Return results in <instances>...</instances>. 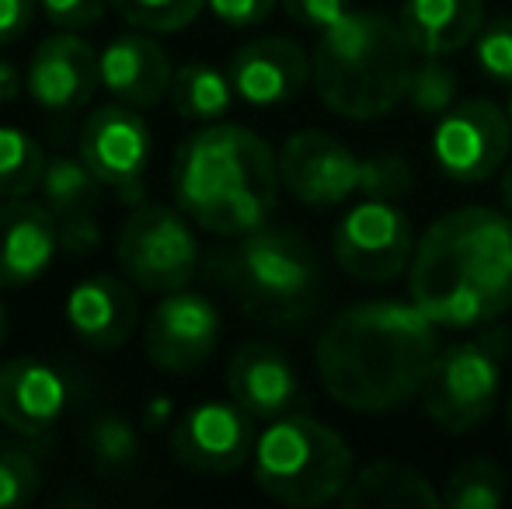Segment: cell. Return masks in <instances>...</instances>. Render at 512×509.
Instances as JSON below:
<instances>
[{"mask_svg": "<svg viewBox=\"0 0 512 509\" xmlns=\"http://www.w3.org/2000/svg\"><path fill=\"white\" fill-rule=\"evenodd\" d=\"M506 422H509V433H512V398H509V408H506Z\"/></svg>", "mask_w": 512, "mask_h": 509, "instance_id": "cell-43", "label": "cell"}, {"mask_svg": "<svg viewBox=\"0 0 512 509\" xmlns=\"http://www.w3.org/2000/svg\"><path fill=\"white\" fill-rule=\"evenodd\" d=\"M42 489V468L32 450L0 447V509L28 506Z\"/></svg>", "mask_w": 512, "mask_h": 509, "instance_id": "cell-31", "label": "cell"}, {"mask_svg": "<svg viewBox=\"0 0 512 509\" xmlns=\"http://www.w3.org/2000/svg\"><path fill=\"white\" fill-rule=\"evenodd\" d=\"M509 346V332H485L478 339L439 349L418 401L443 433H474L495 412L502 394V360Z\"/></svg>", "mask_w": 512, "mask_h": 509, "instance_id": "cell-7", "label": "cell"}, {"mask_svg": "<svg viewBox=\"0 0 512 509\" xmlns=\"http://www.w3.org/2000/svg\"><path fill=\"white\" fill-rule=\"evenodd\" d=\"M230 84L241 102L255 109L286 105L304 91V84L314 77V63L304 53V46L286 35H262L251 39L230 56Z\"/></svg>", "mask_w": 512, "mask_h": 509, "instance_id": "cell-16", "label": "cell"}, {"mask_svg": "<svg viewBox=\"0 0 512 509\" xmlns=\"http://www.w3.org/2000/svg\"><path fill=\"white\" fill-rule=\"evenodd\" d=\"M60 220V252L70 255H91L102 245V231H98L95 210H81V213H67Z\"/></svg>", "mask_w": 512, "mask_h": 509, "instance_id": "cell-35", "label": "cell"}, {"mask_svg": "<svg viewBox=\"0 0 512 509\" xmlns=\"http://www.w3.org/2000/svg\"><path fill=\"white\" fill-rule=\"evenodd\" d=\"M105 185L95 178V171L77 157H49L46 171H42L39 192L46 199V206L56 217H67V213L95 210L98 196H102Z\"/></svg>", "mask_w": 512, "mask_h": 509, "instance_id": "cell-26", "label": "cell"}, {"mask_svg": "<svg viewBox=\"0 0 512 509\" xmlns=\"http://www.w3.org/2000/svg\"><path fill=\"white\" fill-rule=\"evenodd\" d=\"M108 0H39L42 14L53 21L56 28H67V32H84L105 14Z\"/></svg>", "mask_w": 512, "mask_h": 509, "instance_id": "cell-34", "label": "cell"}, {"mask_svg": "<svg viewBox=\"0 0 512 509\" xmlns=\"http://www.w3.org/2000/svg\"><path fill=\"white\" fill-rule=\"evenodd\" d=\"M122 21L143 32H182L203 14L206 0H108Z\"/></svg>", "mask_w": 512, "mask_h": 509, "instance_id": "cell-30", "label": "cell"}, {"mask_svg": "<svg viewBox=\"0 0 512 509\" xmlns=\"http://www.w3.org/2000/svg\"><path fill=\"white\" fill-rule=\"evenodd\" d=\"M279 0H206V7L230 28H255L276 11Z\"/></svg>", "mask_w": 512, "mask_h": 509, "instance_id": "cell-37", "label": "cell"}, {"mask_svg": "<svg viewBox=\"0 0 512 509\" xmlns=\"http://www.w3.org/2000/svg\"><path fill=\"white\" fill-rule=\"evenodd\" d=\"M509 496L506 471L488 457H471L460 461L457 468L446 475L439 499L443 509H499Z\"/></svg>", "mask_w": 512, "mask_h": 509, "instance_id": "cell-25", "label": "cell"}, {"mask_svg": "<svg viewBox=\"0 0 512 509\" xmlns=\"http://www.w3.org/2000/svg\"><path fill=\"white\" fill-rule=\"evenodd\" d=\"M60 252V220L46 203L28 196L0 203V290L39 283Z\"/></svg>", "mask_w": 512, "mask_h": 509, "instance_id": "cell-17", "label": "cell"}, {"mask_svg": "<svg viewBox=\"0 0 512 509\" xmlns=\"http://www.w3.org/2000/svg\"><path fill=\"white\" fill-rule=\"evenodd\" d=\"M314 91L335 116L370 123L405 102L415 49L394 18L380 11H349L338 25L317 32Z\"/></svg>", "mask_w": 512, "mask_h": 509, "instance_id": "cell-4", "label": "cell"}, {"mask_svg": "<svg viewBox=\"0 0 512 509\" xmlns=\"http://www.w3.org/2000/svg\"><path fill=\"white\" fill-rule=\"evenodd\" d=\"M398 25L415 56H450L485 28V0H405Z\"/></svg>", "mask_w": 512, "mask_h": 509, "instance_id": "cell-22", "label": "cell"}, {"mask_svg": "<svg viewBox=\"0 0 512 509\" xmlns=\"http://www.w3.org/2000/svg\"><path fill=\"white\" fill-rule=\"evenodd\" d=\"M415 227L394 199L363 196L338 217L331 231V255L345 276L359 283H391L408 272L415 255Z\"/></svg>", "mask_w": 512, "mask_h": 509, "instance_id": "cell-9", "label": "cell"}, {"mask_svg": "<svg viewBox=\"0 0 512 509\" xmlns=\"http://www.w3.org/2000/svg\"><path fill=\"white\" fill-rule=\"evenodd\" d=\"M70 405V381L35 356L0 363V422L11 433L46 436Z\"/></svg>", "mask_w": 512, "mask_h": 509, "instance_id": "cell-18", "label": "cell"}, {"mask_svg": "<svg viewBox=\"0 0 512 509\" xmlns=\"http://www.w3.org/2000/svg\"><path fill=\"white\" fill-rule=\"evenodd\" d=\"M279 154L237 123H206L171 161V192L185 217L216 238H244L269 224L279 203Z\"/></svg>", "mask_w": 512, "mask_h": 509, "instance_id": "cell-3", "label": "cell"}, {"mask_svg": "<svg viewBox=\"0 0 512 509\" xmlns=\"http://www.w3.org/2000/svg\"><path fill=\"white\" fill-rule=\"evenodd\" d=\"M411 164L394 154H373L359 164V196L401 199L411 189Z\"/></svg>", "mask_w": 512, "mask_h": 509, "instance_id": "cell-33", "label": "cell"}, {"mask_svg": "<svg viewBox=\"0 0 512 509\" xmlns=\"http://www.w3.org/2000/svg\"><path fill=\"white\" fill-rule=\"evenodd\" d=\"M46 150L18 126H0V199L32 196L46 171Z\"/></svg>", "mask_w": 512, "mask_h": 509, "instance_id": "cell-27", "label": "cell"}, {"mask_svg": "<svg viewBox=\"0 0 512 509\" xmlns=\"http://www.w3.org/2000/svg\"><path fill=\"white\" fill-rule=\"evenodd\" d=\"M67 328L81 346L88 349H119L140 325V304H136L133 283L126 276L98 272L88 276L67 293L63 304Z\"/></svg>", "mask_w": 512, "mask_h": 509, "instance_id": "cell-19", "label": "cell"}, {"mask_svg": "<svg viewBox=\"0 0 512 509\" xmlns=\"http://www.w3.org/2000/svg\"><path fill=\"white\" fill-rule=\"evenodd\" d=\"M255 415L234 398L199 401L171 429V454L182 468L199 475H230L255 454Z\"/></svg>", "mask_w": 512, "mask_h": 509, "instance_id": "cell-13", "label": "cell"}, {"mask_svg": "<svg viewBox=\"0 0 512 509\" xmlns=\"http://www.w3.org/2000/svg\"><path fill=\"white\" fill-rule=\"evenodd\" d=\"M345 509H443V499L422 471L398 461H373L352 475L342 492Z\"/></svg>", "mask_w": 512, "mask_h": 509, "instance_id": "cell-23", "label": "cell"}, {"mask_svg": "<svg viewBox=\"0 0 512 509\" xmlns=\"http://www.w3.org/2000/svg\"><path fill=\"white\" fill-rule=\"evenodd\" d=\"M227 391L237 405L255 419H279L290 415L300 401V377L290 356L269 342H244L227 367Z\"/></svg>", "mask_w": 512, "mask_h": 509, "instance_id": "cell-21", "label": "cell"}, {"mask_svg": "<svg viewBox=\"0 0 512 509\" xmlns=\"http://www.w3.org/2000/svg\"><path fill=\"white\" fill-rule=\"evenodd\" d=\"M150 150H154V136H150L147 119L140 116V109L122 102L91 112L81 126V140H77L81 161L95 171L105 189H112L126 203L143 199Z\"/></svg>", "mask_w": 512, "mask_h": 509, "instance_id": "cell-11", "label": "cell"}, {"mask_svg": "<svg viewBox=\"0 0 512 509\" xmlns=\"http://www.w3.org/2000/svg\"><path fill=\"white\" fill-rule=\"evenodd\" d=\"M439 328L411 300H363L324 325L314 367L342 408L380 415L418 398L439 353Z\"/></svg>", "mask_w": 512, "mask_h": 509, "instance_id": "cell-1", "label": "cell"}, {"mask_svg": "<svg viewBox=\"0 0 512 509\" xmlns=\"http://www.w3.org/2000/svg\"><path fill=\"white\" fill-rule=\"evenodd\" d=\"M474 63L492 77L495 84H509L512 88V18L488 21L478 35H474Z\"/></svg>", "mask_w": 512, "mask_h": 509, "instance_id": "cell-32", "label": "cell"}, {"mask_svg": "<svg viewBox=\"0 0 512 509\" xmlns=\"http://www.w3.org/2000/svg\"><path fill=\"white\" fill-rule=\"evenodd\" d=\"M21 88H25V77H21V70L14 67L11 60H0V105L18 102Z\"/></svg>", "mask_w": 512, "mask_h": 509, "instance_id": "cell-40", "label": "cell"}, {"mask_svg": "<svg viewBox=\"0 0 512 509\" xmlns=\"http://www.w3.org/2000/svg\"><path fill=\"white\" fill-rule=\"evenodd\" d=\"M283 7L297 25L310 28V32H324L352 11L349 0H283Z\"/></svg>", "mask_w": 512, "mask_h": 509, "instance_id": "cell-36", "label": "cell"}, {"mask_svg": "<svg viewBox=\"0 0 512 509\" xmlns=\"http://www.w3.org/2000/svg\"><path fill=\"white\" fill-rule=\"evenodd\" d=\"M234 84H230V74L213 63L192 60L185 67L175 70L171 77V95L168 102L175 105V112L189 123H220L223 116L234 105Z\"/></svg>", "mask_w": 512, "mask_h": 509, "instance_id": "cell-24", "label": "cell"}, {"mask_svg": "<svg viewBox=\"0 0 512 509\" xmlns=\"http://www.w3.org/2000/svg\"><path fill=\"white\" fill-rule=\"evenodd\" d=\"M122 276L147 293H171L192 283L199 269V241L192 220L175 206L143 203L126 217L115 238Z\"/></svg>", "mask_w": 512, "mask_h": 509, "instance_id": "cell-8", "label": "cell"}, {"mask_svg": "<svg viewBox=\"0 0 512 509\" xmlns=\"http://www.w3.org/2000/svg\"><path fill=\"white\" fill-rule=\"evenodd\" d=\"M506 112H509V123H512V95H509V109Z\"/></svg>", "mask_w": 512, "mask_h": 509, "instance_id": "cell-44", "label": "cell"}, {"mask_svg": "<svg viewBox=\"0 0 512 509\" xmlns=\"http://www.w3.org/2000/svg\"><path fill=\"white\" fill-rule=\"evenodd\" d=\"M408 297L436 328H485L512 307V217L460 206L418 238Z\"/></svg>", "mask_w": 512, "mask_h": 509, "instance_id": "cell-2", "label": "cell"}, {"mask_svg": "<svg viewBox=\"0 0 512 509\" xmlns=\"http://www.w3.org/2000/svg\"><path fill=\"white\" fill-rule=\"evenodd\" d=\"M88 447H91V461H95L98 471H122L140 454V433H136V426L126 415L105 412L91 422Z\"/></svg>", "mask_w": 512, "mask_h": 509, "instance_id": "cell-29", "label": "cell"}, {"mask_svg": "<svg viewBox=\"0 0 512 509\" xmlns=\"http://www.w3.org/2000/svg\"><path fill=\"white\" fill-rule=\"evenodd\" d=\"M98 67H102V88L115 102L133 105V109H154L171 95V67L168 49L157 39L136 32H122L98 53Z\"/></svg>", "mask_w": 512, "mask_h": 509, "instance_id": "cell-20", "label": "cell"}, {"mask_svg": "<svg viewBox=\"0 0 512 509\" xmlns=\"http://www.w3.org/2000/svg\"><path fill=\"white\" fill-rule=\"evenodd\" d=\"M432 161L450 182H485L506 164L512 147L509 112L488 98L457 102L432 126Z\"/></svg>", "mask_w": 512, "mask_h": 509, "instance_id": "cell-10", "label": "cell"}, {"mask_svg": "<svg viewBox=\"0 0 512 509\" xmlns=\"http://www.w3.org/2000/svg\"><path fill=\"white\" fill-rule=\"evenodd\" d=\"M359 164L363 157L324 129H300L279 147L283 189L310 210H331L359 196Z\"/></svg>", "mask_w": 512, "mask_h": 509, "instance_id": "cell-12", "label": "cell"}, {"mask_svg": "<svg viewBox=\"0 0 512 509\" xmlns=\"http://www.w3.org/2000/svg\"><path fill=\"white\" fill-rule=\"evenodd\" d=\"M4 339H7V307L0 300V346H4Z\"/></svg>", "mask_w": 512, "mask_h": 509, "instance_id": "cell-42", "label": "cell"}, {"mask_svg": "<svg viewBox=\"0 0 512 509\" xmlns=\"http://www.w3.org/2000/svg\"><path fill=\"white\" fill-rule=\"evenodd\" d=\"M502 210L512 217V164H509L506 175H502Z\"/></svg>", "mask_w": 512, "mask_h": 509, "instance_id": "cell-41", "label": "cell"}, {"mask_svg": "<svg viewBox=\"0 0 512 509\" xmlns=\"http://www.w3.org/2000/svg\"><path fill=\"white\" fill-rule=\"evenodd\" d=\"M457 88H460V77H457V70L446 63V56H418V60L411 63L405 102L418 116L439 119L457 105Z\"/></svg>", "mask_w": 512, "mask_h": 509, "instance_id": "cell-28", "label": "cell"}, {"mask_svg": "<svg viewBox=\"0 0 512 509\" xmlns=\"http://www.w3.org/2000/svg\"><path fill=\"white\" fill-rule=\"evenodd\" d=\"M39 0H0V46L21 39L35 18Z\"/></svg>", "mask_w": 512, "mask_h": 509, "instance_id": "cell-38", "label": "cell"}, {"mask_svg": "<svg viewBox=\"0 0 512 509\" xmlns=\"http://www.w3.org/2000/svg\"><path fill=\"white\" fill-rule=\"evenodd\" d=\"M220 311L199 290L161 293L147 318V356L164 374H192L220 342Z\"/></svg>", "mask_w": 512, "mask_h": 509, "instance_id": "cell-14", "label": "cell"}, {"mask_svg": "<svg viewBox=\"0 0 512 509\" xmlns=\"http://www.w3.org/2000/svg\"><path fill=\"white\" fill-rule=\"evenodd\" d=\"M255 485L293 509H314L342 499L352 482V447L310 415H279L265 426L251 454Z\"/></svg>", "mask_w": 512, "mask_h": 509, "instance_id": "cell-6", "label": "cell"}, {"mask_svg": "<svg viewBox=\"0 0 512 509\" xmlns=\"http://www.w3.org/2000/svg\"><path fill=\"white\" fill-rule=\"evenodd\" d=\"M220 279L255 318L297 325L321 300V262L290 227L262 224L220 255Z\"/></svg>", "mask_w": 512, "mask_h": 509, "instance_id": "cell-5", "label": "cell"}, {"mask_svg": "<svg viewBox=\"0 0 512 509\" xmlns=\"http://www.w3.org/2000/svg\"><path fill=\"white\" fill-rule=\"evenodd\" d=\"M102 88V67L91 42L67 32L49 35L32 49L25 67V91L46 116H74Z\"/></svg>", "mask_w": 512, "mask_h": 509, "instance_id": "cell-15", "label": "cell"}, {"mask_svg": "<svg viewBox=\"0 0 512 509\" xmlns=\"http://www.w3.org/2000/svg\"><path fill=\"white\" fill-rule=\"evenodd\" d=\"M171 415H175V405H171L168 394H154V398L143 405L140 426L147 429V433H157V429L171 426Z\"/></svg>", "mask_w": 512, "mask_h": 509, "instance_id": "cell-39", "label": "cell"}]
</instances>
